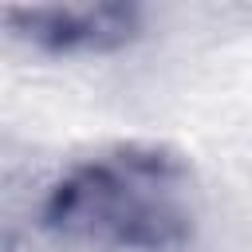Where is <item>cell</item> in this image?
Masks as SVG:
<instances>
[{
    "label": "cell",
    "instance_id": "1",
    "mask_svg": "<svg viewBox=\"0 0 252 252\" xmlns=\"http://www.w3.org/2000/svg\"><path fill=\"white\" fill-rule=\"evenodd\" d=\"M39 224L87 252H185L201 224L197 181L169 146H110L43 189Z\"/></svg>",
    "mask_w": 252,
    "mask_h": 252
},
{
    "label": "cell",
    "instance_id": "2",
    "mask_svg": "<svg viewBox=\"0 0 252 252\" xmlns=\"http://www.w3.org/2000/svg\"><path fill=\"white\" fill-rule=\"evenodd\" d=\"M4 24L16 39L47 51V55H79V51H118L142 35L146 12L126 0L98 4H28L4 8Z\"/></svg>",
    "mask_w": 252,
    "mask_h": 252
}]
</instances>
